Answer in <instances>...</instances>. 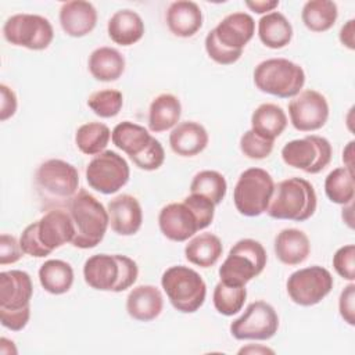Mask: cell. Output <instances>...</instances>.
Listing matches in <instances>:
<instances>
[{
  "label": "cell",
  "instance_id": "10",
  "mask_svg": "<svg viewBox=\"0 0 355 355\" xmlns=\"http://www.w3.org/2000/svg\"><path fill=\"white\" fill-rule=\"evenodd\" d=\"M331 155L330 141L318 135L291 140L282 148V158L286 165L311 175L322 172L330 164Z\"/></svg>",
  "mask_w": 355,
  "mask_h": 355
},
{
  "label": "cell",
  "instance_id": "24",
  "mask_svg": "<svg viewBox=\"0 0 355 355\" xmlns=\"http://www.w3.org/2000/svg\"><path fill=\"white\" fill-rule=\"evenodd\" d=\"M273 247L277 259L288 266L302 263L311 252L308 236L302 230L294 227L280 230L275 237Z\"/></svg>",
  "mask_w": 355,
  "mask_h": 355
},
{
  "label": "cell",
  "instance_id": "37",
  "mask_svg": "<svg viewBox=\"0 0 355 355\" xmlns=\"http://www.w3.org/2000/svg\"><path fill=\"white\" fill-rule=\"evenodd\" d=\"M247 298L245 286H227L219 282L212 294L215 309L223 316H233L241 311Z\"/></svg>",
  "mask_w": 355,
  "mask_h": 355
},
{
  "label": "cell",
  "instance_id": "11",
  "mask_svg": "<svg viewBox=\"0 0 355 355\" xmlns=\"http://www.w3.org/2000/svg\"><path fill=\"white\" fill-rule=\"evenodd\" d=\"M130 176L126 159L115 151L104 150L94 155L86 166L87 184L103 194H114L121 190Z\"/></svg>",
  "mask_w": 355,
  "mask_h": 355
},
{
  "label": "cell",
  "instance_id": "28",
  "mask_svg": "<svg viewBox=\"0 0 355 355\" xmlns=\"http://www.w3.org/2000/svg\"><path fill=\"white\" fill-rule=\"evenodd\" d=\"M287 126V115L283 108L273 103H263L251 115V130L258 136L275 141Z\"/></svg>",
  "mask_w": 355,
  "mask_h": 355
},
{
  "label": "cell",
  "instance_id": "41",
  "mask_svg": "<svg viewBox=\"0 0 355 355\" xmlns=\"http://www.w3.org/2000/svg\"><path fill=\"white\" fill-rule=\"evenodd\" d=\"M130 159L137 168L143 171H155L164 164L165 151L162 144L155 137H153L148 146L140 154H137Z\"/></svg>",
  "mask_w": 355,
  "mask_h": 355
},
{
  "label": "cell",
  "instance_id": "51",
  "mask_svg": "<svg viewBox=\"0 0 355 355\" xmlns=\"http://www.w3.org/2000/svg\"><path fill=\"white\" fill-rule=\"evenodd\" d=\"M343 162L344 168L354 173V140H351L343 151Z\"/></svg>",
  "mask_w": 355,
  "mask_h": 355
},
{
  "label": "cell",
  "instance_id": "25",
  "mask_svg": "<svg viewBox=\"0 0 355 355\" xmlns=\"http://www.w3.org/2000/svg\"><path fill=\"white\" fill-rule=\"evenodd\" d=\"M144 31L146 28L141 17L129 8L114 12L107 24L110 39L123 47L137 43L143 37Z\"/></svg>",
  "mask_w": 355,
  "mask_h": 355
},
{
  "label": "cell",
  "instance_id": "29",
  "mask_svg": "<svg viewBox=\"0 0 355 355\" xmlns=\"http://www.w3.org/2000/svg\"><path fill=\"white\" fill-rule=\"evenodd\" d=\"M258 36L263 46L269 49H283L293 39V26L284 14L272 11L258 21Z\"/></svg>",
  "mask_w": 355,
  "mask_h": 355
},
{
  "label": "cell",
  "instance_id": "45",
  "mask_svg": "<svg viewBox=\"0 0 355 355\" xmlns=\"http://www.w3.org/2000/svg\"><path fill=\"white\" fill-rule=\"evenodd\" d=\"M24 251L19 245V241L7 233L0 236V265L15 263L21 259Z\"/></svg>",
  "mask_w": 355,
  "mask_h": 355
},
{
  "label": "cell",
  "instance_id": "13",
  "mask_svg": "<svg viewBox=\"0 0 355 355\" xmlns=\"http://www.w3.org/2000/svg\"><path fill=\"white\" fill-rule=\"evenodd\" d=\"M279 329V315L275 308L262 301L251 302L244 313L230 323V334L236 340L265 341L272 338Z\"/></svg>",
  "mask_w": 355,
  "mask_h": 355
},
{
  "label": "cell",
  "instance_id": "18",
  "mask_svg": "<svg viewBox=\"0 0 355 355\" xmlns=\"http://www.w3.org/2000/svg\"><path fill=\"white\" fill-rule=\"evenodd\" d=\"M33 284L31 276L19 269L0 273V308L8 311L31 306Z\"/></svg>",
  "mask_w": 355,
  "mask_h": 355
},
{
  "label": "cell",
  "instance_id": "54",
  "mask_svg": "<svg viewBox=\"0 0 355 355\" xmlns=\"http://www.w3.org/2000/svg\"><path fill=\"white\" fill-rule=\"evenodd\" d=\"M343 220L348 225V227H354V218H352V202H349V204H347V205H344V208H343Z\"/></svg>",
  "mask_w": 355,
  "mask_h": 355
},
{
  "label": "cell",
  "instance_id": "20",
  "mask_svg": "<svg viewBox=\"0 0 355 355\" xmlns=\"http://www.w3.org/2000/svg\"><path fill=\"white\" fill-rule=\"evenodd\" d=\"M214 32L225 47L243 50L255 33V21L247 12H232L214 28Z\"/></svg>",
  "mask_w": 355,
  "mask_h": 355
},
{
  "label": "cell",
  "instance_id": "34",
  "mask_svg": "<svg viewBox=\"0 0 355 355\" xmlns=\"http://www.w3.org/2000/svg\"><path fill=\"white\" fill-rule=\"evenodd\" d=\"M110 139L111 130L103 122L83 123L75 133V144L79 151L86 155H97L103 153Z\"/></svg>",
  "mask_w": 355,
  "mask_h": 355
},
{
  "label": "cell",
  "instance_id": "2",
  "mask_svg": "<svg viewBox=\"0 0 355 355\" xmlns=\"http://www.w3.org/2000/svg\"><path fill=\"white\" fill-rule=\"evenodd\" d=\"M137 276V263L121 254H96L89 257L83 265L86 284L98 291H125L135 284Z\"/></svg>",
  "mask_w": 355,
  "mask_h": 355
},
{
  "label": "cell",
  "instance_id": "22",
  "mask_svg": "<svg viewBox=\"0 0 355 355\" xmlns=\"http://www.w3.org/2000/svg\"><path fill=\"white\" fill-rule=\"evenodd\" d=\"M208 141L207 129L194 121L180 122L169 133V146L180 157H194L202 153Z\"/></svg>",
  "mask_w": 355,
  "mask_h": 355
},
{
  "label": "cell",
  "instance_id": "42",
  "mask_svg": "<svg viewBox=\"0 0 355 355\" xmlns=\"http://www.w3.org/2000/svg\"><path fill=\"white\" fill-rule=\"evenodd\" d=\"M333 268L344 280H355V245L347 244L340 247L333 255Z\"/></svg>",
  "mask_w": 355,
  "mask_h": 355
},
{
  "label": "cell",
  "instance_id": "7",
  "mask_svg": "<svg viewBox=\"0 0 355 355\" xmlns=\"http://www.w3.org/2000/svg\"><path fill=\"white\" fill-rule=\"evenodd\" d=\"M266 261V251L259 241L241 239L230 248L219 268L220 282L227 286H245L262 273Z\"/></svg>",
  "mask_w": 355,
  "mask_h": 355
},
{
  "label": "cell",
  "instance_id": "38",
  "mask_svg": "<svg viewBox=\"0 0 355 355\" xmlns=\"http://www.w3.org/2000/svg\"><path fill=\"white\" fill-rule=\"evenodd\" d=\"M123 105V96L115 89H103L92 93L87 107L100 118H112L119 114Z\"/></svg>",
  "mask_w": 355,
  "mask_h": 355
},
{
  "label": "cell",
  "instance_id": "6",
  "mask_svg": "<svg viewBox=\"0 0 355 355\" xmlns=\"http://www.w3.org/2000/svg\"><path fill=\"white\" fill-rule=\"evenodd\" d=\"M161 286L172 306L182 313H194L207 297V284L200 273L183 265L168 268L162 273Z\"/></svg>",
  "mask_w": 355,
  "mask_h": 355
},
{
  "label": "cell",
  "instance_id": "49",
  "mask_svg": "<svg viewBox=\"0 0 355 355\" xmlns=\"http://www.w3.org/2000/svg\"><path fill=\"white\" fill-rule=\"evenodd\" d=\"M340 42L349 50L355 49V19H348L340 29Z\"/></svg>",
  "mask_w": 355,
  "mask_h": 355
},
{
  "label": "cell",
  "instance_id": "52",
  "mask_svg": "<svg viewBox=\"0 0 355 355\" xmlns=\"http://www.w3.org/2000/svg\"><path fill=\"white\" fill-rule=\"evenodd\" d=\"M239 354H255V355H262V354H275L273 349L263 347V345H254V344H248L247 347H243L239 349Z\"/></svg>",
  "mask_w": 355,
  "mask_h": 355
},
{
  "label": "cell",
  "instance_id": "43",
  "mask_svg": "<svg viewBox=\"0 0 355 355\" xmlns=\"http://www.w3.org/2000/svg\"><path fill=\"white\" fill-rule=\"evenodd\" d=\"M183 201H184V202L193 209V212L196 214L201 230L205 229V227H208V226L212 223L214 216H215V207H216V205H215L211 200H208V198L204 197V196L190 193V196L184 197Z\"/></svg>",
  "mask_w": 355,
  "mask_h": 355
},
{
  "label": "cell",
  "instance_id": "19",
  "mask_svg": "<svg viewBox=\"0 0 355 355\" xmlns=\"http://www.w3.org/2000/svg\"><path fill=\"white\" fill-rule=\"evenodd\" d=\"M58 18L62 31L68 36L83 37L96 28L97 11L89 1L71 0L62 3Z\"/></svg>",
  "mask_w": 355,
  "mask_h": 355
},
{
  "label": "cell",
  "instance_id": "3",
  "mask_svg": "<svg viewBox=\"0 0 355 355\" xmlns=\"http://www.w3.org/2000/svg\"><path fill=\"white\" fill-rule=\"evenodd\" d=\"M318 207L313 186L302 178H288L275 184V191L266 214L273 219L305 222Z\"/></svg>",
  "mask_w": 355,
  "mask_h": 355
},
{
  "label": "cell",
  "instance_id": "46",
  "mask_svg": "<svg viewBox=\"0 0 355 355\" xmlns=\"http://www.w3.org/2000/svg\"><path fill=\"white\" fill-rule=\"evenodd\" d=\"M338 311L344 322L349 326L355 324V284L351 282L340 294L338 298Z\"/></svg>",
  "mask_w": 355,
  "mask_h": 355
},
{
  "label": "cell",
  "instance_id": "9",
  "mask_svg": "<svg viewBox=\"0 0 355 355\" xmlns=\"http://www.w3.org/2000/svg\"><path fill=\"white\" fill-rule=\"evenodd\" d=\"M3 36L12 46L29 50L47 49L54 37L51 22L37 14H15L6 19L3 25Z\"/></svg>",
  "mask_w": 355,
  "mask_h": 355
},
{
  "label": "cell",
  "instance_id": "53",
  "mask_svg": "<svg viewBox=\"0 0 355 355\" xmlns=\"http://www.w3.org/2000/svg\"><path fill=\"white\" fill-rule=\"evenodd\" d=\"M0 354L3 355H11V354H17V348L14 345V341L1 337L0 338Z\"/></svg>",
  "mask_w": 355,
  "mask_h": 355
},
{
  "label": "cell",
  "instance_id": "4",
  "mask_svg": "<svg viewBox=\"0 0 355 355\" xmlns=\"http://www.w3.org/2000/svg\"><path fill=\"white\" fill-rule=\"evenodd\" d=\"M35 186L37 194L46 205L53 208L67 205L78 193L79 173L78 169L58 158L42 162L35 172Z\"/></svg>",
  "mask_w": 355,
  "mask_h": 355
},
{
  "label": "cell",
  "instance_id": "31",
  "mask_svg": "<svg viewBox=\"0 0 355 355\" xmlns=\"http://www.w3.org/2000/svg\"><path fill=\"white\" fill-rule=\"evenodd\" d=\"M151 139L153 136L144 126L130 121L119 122L111 132V140L115 147L122 150L126 155H129V158L140 154L148 146Z\"/></svg>",
  "mask_w": 355,
  "mask_h": 355
},
{
  "label": "cell",
  "instance_id": "27",
  "mask_svg": "<svg viewBox=\"0 0 355 355\" xmlns=\"http://www.w3.org/2000/svg\"><path fill=\"white\" fill-rule=\"evenodd\" d=\"M87 68L96 80L114 82L119 79L125 71V58L116 49L103 46L92 51Z\"/></svg>",
  "mask_w": 355,
  "mask_h": 355
},
{
  "label": "cell",
  "instance_id": "39",
  "mask_svg": "<svg viewBox=\"0 0 355 355\" xmlns=\"http://www.w3.org/2000/svg\"><path fill=\"white\" fill-rule=\"evenodd\" d=\"M275 141L266 140L258 136L254 130H247L240 137V150L241 153L251 159H263L270 155L273 151Z\"/></svg>",
  "mask_w": 355,
  "mask_h": 355
},
{
  "label": "cell",
  "instance_id": "14",
  "mask_svg": "<svg viewBox=\"0 0 355 355\" xmlns=\"http://www.w3.org/2000/svg\"><path fill=\"white\" fill-rule=\"evenodd\" d=\"M329 111L326 97L313 89L300 92L288 103L290 122L300 132L322 129L329 119Z\"/></svg>",
  "mask_w": 355,
  "mask_h": 355
},
{
  "label": "cell",
  "instance_id": "50",
  "mask_svg": "<svg viewBox=\"0 0 355 355\" xmlns=\"http://www.w3.org/2000/svg\"><path fill=\"white\" fill-rule=\"evenodd\" d=\"M245 6L257 14H268L279 6V0H254L245 1Z\"/></svg>",
  "mask_w": 355,
  "mask_h": 355
},
{
  "label": "cell",
  "instance_id": "47",
  "mask_svg": "<svg viewBox=\"0 0 355 355\" xmlns=\"http://www.w3.org/2000/svg\"><path fill=\"white\" fill-rule=\"evenodd\" d=\"M31 318V306H26L24 309H17V311H8V309H1L0 308V320L1 324L12 331H19L22 330Z\"/></svg>",
  "mask_w": 355,
  "mask_h": 355
},
{
  "label": "cell",
  "instance_id": "30",
  "mask_svg": "<svg viewBox=\"0 0 355 355\" xmlns=\"http://www.w3.org/2000/svg\"><path fill=\"white\" fill-rule=\"evenodd\" d=\"M222 252L223 245L220 239L209 232L193 237L184 247L186 259L200 268L214 266L219 261Z\"/></svg>",
  "mask_w": 355,
  "mask_h": 355
},
{
  "label": "cell",
  "instance_id": "23",
  "mask_svg": "<svg viewBox=\"0 0 355 355\" xmlns=\"http://www.w3.org/2000/svg\"><path fill=\"white\" fill-rule=\"evenodd\" d=\"M166 25L178 37H191L202 26V12L197 3L178 0L171 3L166 10Z\"/></svg>",
  "mask_w": 355,
  "mask_h": 355
},
{
  "label": "cell",
  "instance_id": "35",
  "mask_svg": "<svg viewBox=\"0 0 355 355\" xmlns=\"http://www.w3.org/2000/svg\"><path fill=\"white\" fill-rule=\"evenodd\" d=\"M227 183L225 176L218 171H200L196 173L190 183V193L200 194L211 200L215 205L220 204L226 196Z\"/></svg>",
  "mask_w": 355,
  "mask_h": 355
},
{
  "label": "cell",
  "instance_id": "32",
  "mask_svg": "<svg viewBox=\"0 0 355 355\" xmlns=\"http://www.w3.org/2000/svg\"><path fill=\"white\" fill-rule=\"evenodd\" d=\"M39 282L50 294H65L73 284V269L62 259H49L39 268Z\"/></svg>",
  "mask_w": 355,
  "mask_h": 355
},
{
  "label": "cell",
  "instance_id": "33",
  "mask_svg": "<svg viewBox=\"0 0 355 355\" xmlns=\"http://www.w3.org/2000/svg\"><path fill=\"white\" fill-rule=\"evenodd\" d=\"M338 8L330 0H309L304 4L301 19L311 32H326L336 24Z\"/></svg>",
  "mask_w": 355,
  "mask_h": 355
},
{
  "label": "cell",
  "instance_id": "40",
  "mask_svg": "<svg viewBox=\"0 0 355 355\" xmlns=\"http://www.w3.org/2000/svg\"><path fill=\"white\" fill-rule=\"evenodd\" d=\"M204 44H205V51H207L208 57L220 65L234 64L236 61L240 60V57L243 54V50H232V49H227L223 44H220L215 36L214 29H211L207 33Z\"/></svg>",
  "mask_w": 355,
  "mask_h": 355
},
{
  "label": "cell",
  "instance_id": "5",
  "mask_svg": "<svg viewBox=\"0 0 355 355\" xmlns=\"http://www.w3.org/2000/svg\"><path fill=\"white\" fill-rule=\"evenodd\" d=\"M254 83L262 93L293 98L305 85V72L287 58H269L255 67Z\"/></svg>",
  "mask_w": 355,
  "mask_h": 355
},
{
  "label": "cell",
  "instance_id": "48",
  "mask_svg": "<svg viewBox=\"0 0 355 355\" xmlns=\"http://www.w3.org/2000/svg\"><path fill=\"white\" fill-rule=\"evenodd\" d=\"M0 94H1L0 121L4 122L15 114L17 107H18V101H17V96H15L14 90L11 87H8L7 85H4V83L0 85Z\"/></svg>",
  "mask_w": 355,
  "mask_h": 355
},
{
  "label": "cell",
  "instance_id": "8",
  "mask_svg": "<svg viewBox=\"0 0 355 355\" xmlns=\"http://www.w3.org/2000/svg\"><path fill=\"white\" fill-rule=\"evenodd\" d=\"M275 191L272 175L262 168H248L240 173L234 190L233 202L244 216H259L266 212Z\"/></svg>",
  "mask_w": 355,
  "mask_h": 355
},
{
  "label": "cell",
  "instance_id": "16",
  "mask_svg": "<svg viewBox=\"0 0 355 355\" xmlns=\"http://www.w3.org/2000/svg\"><path fill=\"white\" fill-rule=\"evenodd\" d=\"M36 226L39 240L51 252L67 243H72L75 237L73 220L69 212L60 207L50 208L36 220Z\"/></svg>",
  "mask_w": 355,
  "mask_h": 355
},
{
  "label": "cell",
  "instance_id": "21",
  "mask_svg": "<svg viewBox=\"0 0 355 355\" xmlns=\"http://www.w3.org/2000/svg\"><path fill=\"white\" fill-rule=\"evenodd\" d=\"M164 308V297L158 287L140 284L130 290L126 297V311L139 322H150L159 316Z\"/></svg>",
  "mask_w": 355,
  "mask_h": 355
},
{
  "label": "cell",
  "instance_id": "12",
  "mask_svg": "<svg viewBox=\"0 0 355 355\" xmlns=\"http://www.w3.org/2000/svg\"><path fill=\"white\" fill-rule=\"evenodd\" d=\"M334 284L331 273L319 265L306 266L293 272L286 283L290 300L301 306L319 304Z\"/></svg>",
  "mask_w": 355,
  "mask_h": 355
},
{
  "label": "cell",
  "instance_id": "15",
  "mask_svg": "<svg viewBox=\"0 0 355 355\" xmlns=\"http://www.w3.org/2000/svg\"><path fill=\"white\" fill-rule=\"evenodd\" d=\"M158 226L166 239L176 243L186 241L201 230L196 214L184 201L165 205L159 211Z\"/></svg>",
  "mask_w": 355,
  "mask_h": 355
},
{
  "label": "cell",
  "instance_id": "17",
  "mask_svg": "<svg viewBox=\"0 0 355 355\" xmlns=\"http://www.w3.org/2000/svg\"><path fill=\"white\" fill-rule=\"evenodd\" d=\"M110 226L119 236L136 234L143 223V209L139 200L130 194H119L107 205Z\"/></svg>",
  "mask_w": 355,
  "mask_h": 355
},
{
  "label": "cell",
  "instance_id": "26",
  "mask_svg": "<svg viewBox=\"0 0 355 355\" xmlns=\"http://www.w3.org/2000/svg\"><path fill=\"white\" fill-rule=\"evenodd\" d=\"M180 115V100L171 93H161L148 107V129L154 133L173 129L178 125Z\"/></svg>",
  "mask_w": 355,
  "mask_h": 355
},
{
  "label": "cell",
  "instance_id": "36",
  "mask_svg": "<svg viewBox=\"0 0 355 355\" xmlns=\"http://www.w3.org/2000/svg\"><path fill=\"white\" fill-rule=\"evenodd\" d=\"M324 193L327 198L340 205H347L354 200V173L348 169L336 168L324 179Z\"/></svg>",
  "mask_w": 355,
  "mask_h": 355
},
{
  "label": "cell",
  "instance_id": "44",
  "mask_svg": "<svg viewBox=\"0 0 355 355\" xmlns=\"http://www.w3.org/2000/svg\"><path fill=\"white\" fill-rule=\"evenodd\" d=\"M19 245H21L24 254L31 255V257H35V258H43V257H47V255L51 254V251H49V250L42 244V241L39 240L36 222L29 223V225L22 230L21 237H19Z\"/></svg>",
  "mask_w": 355,
  "mask_h": 355
},
{
  "label": "cell",
  "instance_id": "1",
  "mask_svg": "<svg viewBox=\"0 0 355 355\" xmlns=\"http://www.w3.org/2000/svg\"><path fill=\"white\" fill-rule=\"evenodd\" d=\"M67 211L75 225V237L72 245L82 250L94 248L98 245L110 226L108 211L104 205L85 189L68 201Z\"/></svg>",
  "mask_w": 355,
  "mask_h": 355
}]
</instances>
